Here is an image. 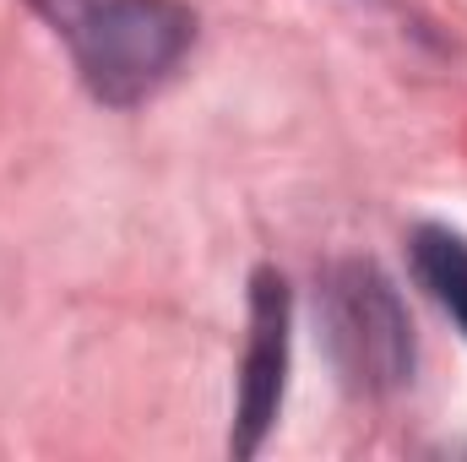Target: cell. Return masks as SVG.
Wrapping results in <instances>:
<instances>
[{"label":"cell","instance_id":"6da1fadb","mask_svg":"<svg viewBox=\"0 0 467 462\" xmlns=\"http://www.w3.org/2000/svg\"><path fill=\"white\" fill-rule=\"evenodd\" d=\"M71 49L88 93L130 110L152 99L196 44V16L180 0H27Z\"/></svg>","mask_w":467,"mask_h":462},{"label":"cell","instance_id":"7a4b0ae2","mask_svg":"<svg viewBox=\"0 0 467 462\" xmlns=\"http://www.w3.org/2000/svg\"><path fill=\"white\" fill-rule=\"evenodd\" d=\"M327 348L353 392L386 397L413 381V321L375 261H343L321 283Z\"/></svg>","mask_w":467,"mask_h":462},{"label":"cell","instance_id":"3957f363","mask_svg":"<svg viewBox=\"0 0 467 462\" xmlns=\"http://www.w3.org/2000/svg\"><path fill=\"white\" fill-rule=\"evenodd\" d=\"M288 338H294V294L288 278L261 267L250 278V338L239 364V408H234V457H255L277 425L288 386Z\"/></svg>","mask_w":467,"mask_h":462},{"label":"cell","instance_id":"277c9868","mask_svg":"<svg viewBox=\"0 0 467 462\" xmlns=\"http://www.w3.org/2000/svg\"><path fill=\"white\" fill-rule=\"evenodd\" d=\"M413 272L424 278L435 305L462 327V338H467V239L451 229L424 224L413 234Z\"/></svg>","mask_w":467,"mask_h":462}]
</instances>
